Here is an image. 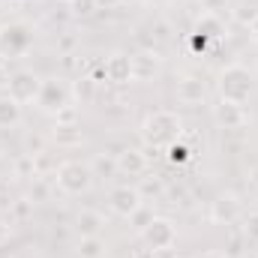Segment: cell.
<instances>
[{
	"label": "cell",
	"instance_id": "6da1fadb",
	"mask_svg": "<svg viewBox=\"0 0 258 258\" xmlns=\"http://www.w3.org/2000/svg\"><path fill=\"white\" fill-rule=\"evenodd\" d=\"M141 138L147 147H171L174 141L183 138V117L168 108L150 111L141 120Z\"/></svg>",
	"mask_w": 258,
	"mask_h": 258
},
{
	"label": "cell",
	"instance_id": "7a4b0ae2",
	"mask_svg": "<svg viewBox=\"0 0 258 258\" xmlns=\"http://www.w3.org/2000/svg\"><path fill=\"white\" fill-rule=\"evenodd\" d=\"M216 90L222 102H234V105H246L252 96V72L243 63H228L219 69L216 75Z\"/></svg>",
	"mask_w": 258,
	"mask_h": 258
},
{
	"label": "cell",
	"instance_id": "3957f363",
	"mask_svg": "<svg viewBox=\"0 0 258 258\" xmlns=\"http://www.w3.org/2000/svg\"><path fill=\"white\" fill-rule=\"evenodd\" d=\"M93 171H90V162H81V159H63L54 171V183L63 195H84L93 186Z\"/></svg>",
	"mask_w": 258,
	"mask_h": 258
},
{
	"label": "cell",
	"instance_id": "277c9868",
	"mask_svg": "<svg viewBox=\"0 0 258 258\" xmlns=\"http://www.w3.org/2000/svg\"><path fill=\"white\" fill-rule=\"evenodd\" d=\"M33 45V27L27 21L0 24V57H24Z\"/></svg>",
	"mask_w": 258,
	"mask_h": 258
},
{
	"label": "cell",
	"instance_id": "5b68a950",
	"mask_svg": "<svg viewBox=\"0 0 258 258\" xmlns=\"http://www.w3.org/2000/svg\"><path fill=\"white\" fill-rule=\"evenodd\" d=\"M141 240H144V246H150L156 252H168L177 243V225L168 216H153L150 225L141 231Z\"/></svg>",
	"mask_w": 258,
	"mask_h": 258
},
{
	"label": "cell",
	"instance_id": "8992f818",
	"mask_svg": "<svg viewBox=\"0 0 258 258\" xmlns=\"http://www.w3.org/2000/svg\"><path fill=\"white\" fill-rule=\"evenodd\" d=\"M39 90H42V78H39L33 69H18V72H12V78H9L6 96L15 99L18 105H27V102H36Z\"/></svg>",
	"mask_w": 258,
	"mask_h": 258
},
{
	"label": "cell",
	"instance_id": "52a82bcc",
	"mask_svg": "<svg viewBox=\"0 0 258 258\" xmlns=\"http://www.w3.org/2000/svg\"><path fill=\"white\" fill-rule=\"evenodd\" d=\"M69 87H66L63 81H57V78H42V90H39V96H36V108L39 111H45V114H57V111H63L66 105H69Z\"/></svg>",
	"mask_w": 258,
	"mask_h": 258
},
{
	"label": "cell",
	"instance_id": "ba28073f",
	"mask_svg": "<svg viewBox=\"0 0 258 258\" xmlns=\"http://www.w3.org/2000/svg\"><path fill=\"white\" fill-rule=\"evenodd\" d=\"M243 216V204L234 192H222L210 201V222L216 225H234Z\"/></svg>",
	"mask_w": 258,
	"mask_h": 258
},
{
	"label": "cell",
	"instance_id": "9c48e42d",
	"mask_svg": "<svg viewBox=\"0 0 258 258\" xmlns=\"http://www.w3.org/2000/svg\"><path fill=\"white\" fill-rule=\"evenodd\" d=\"M108 207H111V213H114V216L129 219L138 207H144V195L138 192V186H129V183L114 186V189L108 192Z\"/></svg>",
	"mask_w": 258,
	"mask_h": 258
},
{
	"label": "cell",
	"instance_id": "30bf717a",
	"mask_svg": "<svg viewBox=\"0 0 258 258\" xmlns=\"http://www.w3.org/2000/svg\"><path fill=\"white\" fill-rule=\"evenodd\" d=\"M159 72H162V54L156 48H141L132 54V81L150 84Z\"/></svg>",
	"mask_w": 258,
	"mask_h": 258
},
{
	"label": "cell",
	"instance_id": "8fae6325",
	"mask_svg": "<svg viewBox=\"0 0 258 258\" xmlns=\"http://www.w3.org/2000/svg\"><path fill=\"white\" fill-rule=\"evenodd\" d=\"M105 81L114 84V87H123V84H132V54L126 51H111L105 57Z\"/></svg>",
	"mask_w": 258,
	"mask_h": 258
},
{
	"label": "cell",
	"instance_id": "7c38bea8",
	"mask_svg": "<svg viewBox=\"0 0 258 258\" xmlns=\"http://www.w3.org/2000/svg\"><path fill=\"white\" fill-rule=\"evenodd\" d=\"M174 93H177V102L180 105H201L204 99H207V84L198 78V75H183V78H177V84H174Z\"/></svg>",
	"mask_w": 258,
	"mask_h": 258
},
{
	"label": "cell",
	"instance_id": "4fadbf2b",
	"mask_svg": "<svg viewBox=\"0 0 258 258\" xmlns=\"http://www.w3.org/2000/svg\"><path fill=\"white\" fill-rule=\"evenodd\" d=\"M150 168V159L141 147H126L123 153H117V174L120 177H141L147 174Z\"/></svg>",
	"mask_w": 258,
	"mask_h": 258
},
{
	"label": "cell",
	"instance_id": "5bb4252c",
	"mask_svg": "<svg viewBox=\"0 0 258 258\" xmlns=\"http://www.w3.org/2000/svg\"><path fill=\"white\" fill-rule=\"evenodd\" d=\"M105 216L99 213V210H93V207H81L78 213H75V234L78 237H102V231H105Z\"/></svg>",
	"mask_w": 258,
	"mask_h": 258
},
{
	"label": "cell",
	"instance_id": "9a60e30c",
	"mask_svg": "<svg viewBox=\"0 0 258 258\" xmlns=\"http://www.w3.org/2000/svg\"><path fill=\"white\" fill-rule=\"evenodd\" d=\"M213 120H216V126L222 129H240L249 123V114H246V108L243 105H234V102H216L213 105Z\"/></svg>",
	"mask_w": 258,
	"mask_h": 258
},
{
	"label": "cell",
	"instance_id": "2e32d148",
	"mask_svg": "<svg viewBox=\"0 0 258 258\" xmlns=\"http://www.w3.org/2000/svg\"><path fill=\"white\" fill-rule=\"evenodd\" d=\"M192 33L204 36L207 42H213V39H219V36L225 33V21H222L216 12H201L198 21H195V27H192Z\"/></svg>",
	"mask_w": 258,
	"mask_h": 258
},
{
	"label": "cell",
	"instance_id": "e0dca14e",
	"mask_svg": "<svg viewBox=\"0 0 258 258\" xmlns=\"http://www.w3.org/2000/svg\"><path fill=\"white\" fill-rule=\"evenodd\" d=\"M51 141H54L57 147H81V144H84V132H81L78 123H54Z\"/></svg>",
	"mask_w": 258,
	"mask_h": 258
},
{
	"label": "cell",
	"instance_id": "ac0fdd59",
	"mask_svg": "<svg viewBox=\"0 0 258 258\" xmlns=\"http://www.w3.org/2000/svg\"><path fill=\"white\" fill-rule=\"evenodd\" d=\"M69 96L78 102V105H90L96 99V81L90 75H78L72 84H69Z\"/></svg>",
	"mask_w": 258,
	"mask_h": 258
},
{
	"label": "cell",
	"instance_id": "d6986e66",
	"mask_svg": "<svg viewBox=\"0 0 258 258\" xmlns=\"http://www.w3.org/2000/svg\"><path fill=\"white\" fill-rule=\"evenodd\" d=\"M75 255L78 258H105L108 255V243H105V237H78Z\"/></svg>",
	"mask_w": 258,
	"mask_h": 258
},
{
	"label": "cell",
	"instance_id": "ffe728a7",
	"mask_svg": "<svg viewBox=\"0 0 258 258\" xmlns=\"http://www.w3.org/2000/svg\"><path fill=\"white\" fill-rule=\"evenodd\" d=\"M90 171H93V177H102V180L117 177V156H111L108 150L105 153H96L93 162H90Z\"/></svg>",
	"mask_w": 258,
	"mask_h": 258
},
{
	"label": "cell",
	"instance_id": "44dd1931",
	"mask_svg": "<svg viewBox=\"0 0 258 258\" xmlns=\"http://www.w3.org/2000/svg\"><path fill=\"white\" fill-rule=\"evenodd\" d=\"M21 108L24 105H18L15 99H9L6 93L0 96V129H12L21 123Z\"/></svg>",
	"mask_w": 258,
	"mask_h": 258
},
{
	"label": "cell",
	"instance_id": "7402d4cb",
	"mask_svg": "<svg viewBox=\"0 0 258 258\" xmlns=\"http://www.w3.org/2000/svg\"><path fill=\"white\" fill-rule=\"evenodd\" d=\"M66 6H69V15H75V18H90L99 9L96 0H66Z\"/></svg>",
	"mask_w": 258,
	"mask_h": 258
},
{
	"label": "cell",
	"instance_id": "603a6c76",
	"mask_svg": "<svg viewBox=\"0 0 258 258\" xmlns=\"http://www.w3.org/2000/svg\"><path fill=\"white\" fill-rule=\"evenodd\" d=\"M240 219H243V225H240L243 237H246V240H255V243H258V210L246 213V216H240Z\"/></svg>",
	"mask_w": 258,
	"mask_h": 258
},
{
	"label": "cell",
	"instance_id": "cb8c5ba5",
	"mask_svg": "<svg viewBox=\"0 0 258 258\" xmlns=\"http://www.w3.org/2000/svg\"><path fill=\"white\" fill-rule=\"evenodd\" d=\"M189 153H192V150H189L183 141H174V144L168 147V162H171V165H183V162L189 159Z\"/></svg>",
	"mask_w": 258,
	"mask_h": 258
},
{
	"label": "cell",
	"instance_id": "d4e9b609",
	"mask_svg": "<svg viewBox=\"0 0 258 258\" xmlns=\"http://www.w3.org/2000/svg\"><path fill=\"white\" fill-rule=\"evenodd\" d=\"M153 216H156L153 210H147V207H138V210H135V213L129 216V222H132V228H135V231L141 234V231H144V228L150 225V219H153Z\"/></svg>",
	"mask_w": 258,
	"mask_h": 258
},
{
	"label": "cell",
	"instance_id": "484cf974",
	"mask_svg": "<svg viewBox=\"0 0 258 258\" xmlns=\"http://www.w3.org/2000/svg\"><path fill=\"white\" fill-rule=\"evenodd\" d=\"M54 123H78V108L75 105H66L63 111L54 114Z\"/></svg>",
	"mask_w": 258,
	"mask_h": 258
},
{
	"label": "cell",
	"instance_id": "4316f807",
	"mask_svg": "<svg viewBox=\"0 0 258 258\" xmlns=\"http://www.w3.org/2000/svg\"><path fill=\"white\" fill-rule=\"evenodd\" d=\"M12 237V216H0V246L9 243Z\"/></svg>",
	"mask_w": 258,
	"mask_h": 258
},
{
	"label": "cell",
	"instance_id": "83f0119b",
	"mask_svg": "<svg viewBox=\"0 0 258 258\" xmlns=\"http://www.w3.org/2000/svg\"><path fill=\"white\" fill-rule=\"evenodd\" d=\"M138 192H141V195H147V192L162 195V183H159V180H150V177H147V180H144V186H138Z\"/></svg>",
	"mask_w": 258,
	"mask_h": 258
},
{
	"label": "cell",
	"instance_id": "f1b7e54d",
	"mask_svg": "<svg viewBox=\"0 0 258 258\" xmlns=\"http://www.w3.org/2000/svg\"><path fill=\"white\" fill-rule=\"evenodd\" d=\"M129 258H159V252L150 249V246H141V249H132V255Z\"/></svg>",
	"mask_w": 258,
	"mask_h": 258
},
{
	"label": "cell",
	"instance_id": "f546056e",
	"mask_svg": "<svg viewBox=\"0 0 258 258\" xmlns=\"http://www.w3.org/2000/svg\"><path fill=\"white\" fill-rule=\"evenodd\" d=\"M189 45H192L195 51H201V54H204V48H207V39H204V36H198V33H189Z\"/></svg>",
	"mask_w": 258,
	"mask_h": 258
},
{
	"label": "cell",
	"instance_id": "4dcf8cb0",
	"mask_svg": "<svg viewBox=\"0 0 258 258\" xmlns=\"http://www.w3.org/2000/svg\"><path fill=\"white\" fill-rule=\"evenodd\" d=\"M9 69H6V63H0V93H6V87H9Z\"/></svg>",
	"mask_w": 258,
	"mask_h": 258
},
{
	"label": "cell",
	"instance_id": "1f68e13d",
	"mask_svg": "<svg viewBox=\"0 0 258 258\" xmlns=\"http://www.w3.org/2000/svg\"><path fill=\"white\" fill-rule=\"evenodd\" d=\"M153 36H156V39H168V24H162V21H159V24L153 27Z\"/></svg>",
	"mask_w": 258,
	"mask_h": 258
},
{
	"label": "cell",
	"instance_id": "d6a6232c",
	"mask_svg": "<svg viewBox=\"0 0 258 258\" xmlns=\"http://www.w3.org/2000/svg\"><path fill=\"white\" fill-rule=\"evenodd\" d=\"M249 36H252V39L258 42V9H255V15L249 18Z\"/></svg>",
	"mask_w": 258,
	"mask_h": 258
},
{
	"label": "cell",
	"instance_id": "836d02e7",
	"mask_svg": "<svg viewBox=\"0 0 258 258\" xmlns=\"http://www.w3.org/2000/svg\"><path fill=\"white\" fill-rule=\"evenodd\" d=\"M120 3H123V0H96V6H99V9H117Z\"/></svg>",
	"mask_w": 258,
	"mask_h": 258
},
{
	"label": "cell",
	"instance_id": "e575fe53",
	"mask_svg": "<svg viewBox=\"0 0 258 258\" xmlns=\"http://www.w3.org/2000/svg\"><path fill=\"white\" fill-rule=\"evenodd\" d=\"M195 258H225V252H219V249H204V252H198Z\"/></svg>",
	"mask_w": 258,
	"mask_h": 258
},
{
	"label": "cell",
	"instance_id": "d590c367",
	"mask_svg": "<svg viewBox=\"0 0 258 258\" xmlns=\"http://www.w3.org/2000/svg\"><path fill=\"white\" fill-rule=\"evenodd\" d=\"M18 3H39V0H18Z\"/></svg>",
	"mask_w": 258,
	"mask_h": 258
},
{
	"label": "cell",
	"instance_id": "8d00e7d4",
	"mask_svg": "<svg viewBox=\"0 0 258 258\" xmlns=\"http://www.w3.org/2000/svg\"><path fill=\"white\" fill-rule=\"evenodd\" d=\"M177 258H186V255H177Z\"/></svg>",
	"mask_w": 258,
	"mask_h": 258
}]
</instances>
